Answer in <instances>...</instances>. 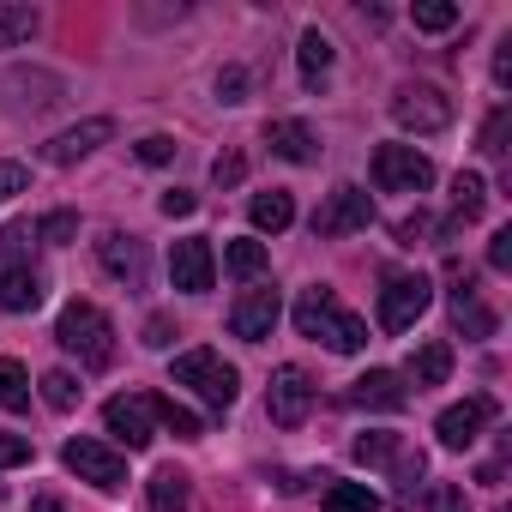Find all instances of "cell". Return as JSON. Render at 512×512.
<instances>
[{"label":"cell","instance_id":"d6a6232c","mask_svg":"<svg viewBox=\"0 0 512 512\" xmlns=\"http://www.w3.org/2000/svg\"><path fill=\"white\" fill-rule=\"evenodd\" d=\"M410 19H416V31H452L458 25V7H446V0H416Z\"/></svg>","mask_w":512,"mask_h":512},{"label":"cell","instance_id":"4fadbf2b","mask_svg":"<svg viewBox=\"0 0 512 512\" xmlns=\"http://www.w3.org/2000/svg\"><path fill=\"white\" fill-rule=\"evenodd\" d=\"M488 422H494V398H464V404L440 410L434 434H440V446H446V452H464V446H476V440H482V428H488Z\"/></svg>","mask_w":512,"mask_h":512},{"label":"cell","instance_id":"9a60e30c","mask_svg":"<svg viewBox=\"0 0 512 512\" xmlns=\"http://www.w3.org/2000/svg\"><path fill=\"white\" fill-rule=\"evenodd\" d=\"M446 278H452V326H458L464 338H476V344H482V338H494V314L482 308V296H476V278H470L458 260L446 266Z\"/></svg>","mask_w":512,"mask_h":512},{"label":"cell","instance_id":"8992f818","mask_svg":"<svg viewBox=\"0 0 512 512\" xmlns=\"http://www.w3.org/2000/svg\"><path fill=\"white\" fill-rule=\"evenodd\" d=\"M392 121H398L404 133H440V127H452V97H446L440 85H398Z\"/></svg>","mask_w":512,"mask_h":512},{"label":"cell","instance_id":"6da1fadb","mask_svg":"<svg viewBox=\"0 0 512 512\" xmlns=\"http://www.w3.org/2000/svg\"><path fill=\"white\" fill-rule=\"evenodd\" d=\"M296 332L314 338V344H326V350H338V356H356V350L368 344V320L350 314V308H338V296L320 290V284L302 290V302H296Z\"/></svg>","mask_w":512,"mask_h":512},{"label":"cell","instance_id":"277c9868","mask_svg":"<svg viewBox=\"0 0 512 512\" xmlns=\"http://www.w3.org/2000/svg\"><path fill=\"white\" fill-rule=\"evenodd\" d=\"M61 464H67L79 482H91L97 494H121V488H127V458H121L109 440L79 434V440H67V446H61Z\"/></svg>","mask_w":512,"mask_h":512},{"label":"cell","instance_id":"52a82bcc","mask_svg":"<svg viewBox=\"0 0 512 512\" xmlns=\"http://www.w3.org/2000/svg\"><path fill=\"white\" fill-rule=\"evenodd\" d=\"M374 187L380 193H422V187H434V163L416 145H380L374 151Z\"/></svg>","mask_w":512,"mask_h":512},{"label":"cell","instance_id":"836d02e7","mask_svg":"<svg viewBox=\"0 0 512 512\" xmlns=\"http://www.w3.org/2000/svg\"><path fill=\"white\" fill-rule=\"evenodd\" d=\"M73 235H79V217H73V211H49V217L37 223V241H49V247H67Z\"/></svg>","mask_w":512,"mask_h":512},{"label":"cell","instance_id":"f35d334b","mask_svg":"<svg viewBox=\"0 0 512 512\" xmlns=\"http://www.w3.org/2000/svg\"><path fill=\"white\" fill-rule=\"evenodd\" d=\"M31 464V440L25 434H0V470H19Z\"/></svg>","mask_w":512,"mask_h":512},{"label":"cell","instance_id":"e0dca14e","mask_svg":"<svg viewBox=\"0 0 512 512\" xmlns=\"http://www.w3.org/2000/svg\"><path fill=\"white\" fill-rule=\"evenodd\" d=\"M97 260H103V272H109V278H121L127 290H139V284H145V241H139V235L109 229V235L97 241Z\"/></svg>","mask_w":512,"mask_h":512},{"label":"cell","instance_id":"8d00e7d4","mask_svg":"<svg viewBox=\"0 0 512 512\" xmlns=\"http://www.w3.org/2000/svg\"><path fill=\"white\" fill-rule=\"evenodd\" d=\"M428 512H470V500H464L458 482H434L428 488Z\"/></svg>","mask_w":512,"mask_h":512},{"label":"cell","instance_id":"7a4b0ae2","mask_svg":"<svg viewBox=\"0 0 512 512\" xmlns=\"http://www.w3.org/2000/svg\"><path fill=\"white\" fill-rule=\"evenodd\" d=\"M55 344L79 356V368H109L115 362V326L97 302H67L55 320Z\"/></svg>","mask_w":512,"mask_h":512},{"label":"cell","instance_id":"b9f144b4","mask_svg":"<svg viewBox=\"0 0 512 512\" xmlns=\"http://www.w3.org/2000/svg\"><path fill=\"white\" fill-rule=\"evenodd\" d=\"M157 205H163V217H193V205H199V199H193L187 187H169V193H163Z\"/></svg>","mask_w":512,"mask_h":512},{"label":"cell","instance_id":"44dd1931","mask_svg":"<svg viewBox=\"0 0 512 512\" xmlns=\"http://www.w3.org/2000/svg\"><path fill=\"white\" fill-rule=\"evenodd\" d=\"M187 500H193V476L175 470V464H163V470L145 482V506H151V512H187Z\"/></svg>","mask_w":512,"mask_h":512},{"label":"cell","instance_id":"d4e9b609","mask_svg":"<svg viewBox=\"0 0 512 512\" xmlns=\"http://www.w3.org/2000/svg\"><path fill=\"white\" fill-rule=\"evenodd\" d=\"M37 7H25V0H0V49H19L37 37Z\"/></svg>","mask_w":512,"mask_h":512},{"label":"cell","instance_id":"7c38bea8","mask_svg":"<svg viewBox=\"0 0 512 512\" xmlns=\"http://www.w3.org/2000/svg\"><path fill=\"white\" fill-rule=\"evenodd\" d=\"M169 278H175V290H187V296H205V290L217 284V260H211V241H205V235H187V241L169 247Z\"/></svg>","mask_w":512,"mask_h":512},{"label":"cell","instance_id":"1f68e13d","mask_svg":"<svg viewBox=\"0 0 512 512\" xmlns=\"http://www.w3.org/2000/svg\"><path fill=\"white\" fill-rule=\"evenodd\" d=\"M37 386H43V404H49V410H73V404H79V392H85V386H79V380H73L67 368H55V374H43Z\"/></svg>","mask_w":512,"mask_h":512},{"label":"cell","instance_id":"ac0fdd59","mask_svg":"<svg viewBox=\"0 0 512 512\" xmlns=\"http://www.w3.org/2000/svg\"><path fill=\"white\" fill-rule=\"evenodd\" d=\"M350 404H356V410H404V404H410V386H404V374H392V368H368V374L350 386Z\"/></svg>","mask_w":512,"mask_h":512},{"label":"cell","instance_id":"5b68a950","mask_svg":"<svg viewBox=\"0 0 512 512\" xmlns=\"http://www.w3.org/2000/svg\"><path fill=\"white\" fill-rule=\"evenodd\" d=\"M434 302V284L422 272H392L380 290V332H410Z\"/></svg>","mask_w":512,"mask_h":512},{"label":"cell","instance_id":"60d3db41","mask_svg":"<svg viewBox=\"0 0 512 512\" xmlns=\"http://www.w3.org/2000/svg\"><path fill=\"white\" fill-rule=\"evenodd\" d=\"M488 266H494V272H512V229H494V241H488Z\"/></svg>","mask_w":512,"mask_h":512},{"label":"cell","instance_id":"ba28073f","mask_svg":"<svg viewBox=\"0 0 512 512\" xmlns=\"http://www.w3.org/2000/svg\"><path fill=\"white\" fill-rule=\"evenodd\" d=\"M356 464H368V470H392L404 488H416V476H422V452L404 440V434H356Z\"/></svg>","mask_w":512,"mask_h":512},{"label":"cell","instance_id":"5bb4252c","mask_svg":"<svg viewBox=\"0 0 512 512\" xmlns=\"http://www.w3.org/2000/svg\"><path fill=\"white\" fill-rule=\"evenodd\" d=\"M278 314H284L278 290H247V296L229 308V332H235L241 344H266V338H272V326H278Z\"/></svg>","mask_w":512,"mask_h":512},{"label":"cell","instance_id":"d6986e66","mask_svg":"<svg viewBox=\"0 0 512 512\" xmlns=\"http://www.w3.org/2000/svg\"><path fill=\"white\" fill-rule=\"evenodd\" d=\"M31 308H43L37 266H0V314H31Z\"/></svg>","mask_w":512,"mask_h":512},{"label":"cell","instance_id":"d590c367","mask_svg":"<svg viewBox=\"0 0 512 512\" xmlns=\"http://www.w3.org/2000/svg\"><path fill=\"white\" fill-rule=\"evenodd\" d=\"M25 187H31V169H25V163H13V157H0V205L19 199Z\"/></svg>","mask_w":512,"mask_h":512},{"label":"cell","instance_id":"e575fe53","mask_svg":"<svg viewBox=\"0 0 512 512\" xmlns=\"http://www.w3.org/2000/svg\"><path fill=\"white\" fill-rule=\"evenodd\" d=\"M506 127H512V109H494V115L482 121V145H476V151H488V157H506Z\"/></svg>","mask_w":512,"mask_h":512},{"label":"cell","instance_id":"7402d4cb","mask_svg":"<svg viewBox=\"0 0 512 512\" xmlns=\"http://www.w3.org/2000/svg\"><path fill=\"white\" fill-rule=\"evenodd\" d=\"M488 211V181L482 175H458L452 181V217H446V235H458L464 223H476Z\"/></svg>","mask_w":512,"mask_h":512},{"label":"cell","instance_id":"bcb514c9","mask_svg":"<svg viewBox=\"0 0 512 512\" xmlns=\"http://www.w3.org/2000/svg\"><path fill=\"white\" fill-rule=\"evenodd\" d=\"M422 229H428V217L416 211V217H404V223H398V241H404V247H416V235H422Z\"/></svg>","mask_w":512,"mask_h":512},{"label":"cell","instance_id":"9c48e42d","mask_svg":"<svg viewBox=\"0 0 512 512\" xmlns=\"http://www.w3.org/2000/svg\"><path fill=\"white\" fill-rule=\"evenodd\" d=\"M374 223V199L362 193V187H332L326 193V205L314 211V235H356V229H368Z\"/></svg>","mask_w":512,"mask_h":512},{"label":"cell","instance_id":"83f0119b","mask_svg":"<svg viewBox=\"0 0 512 512\" xmlns=\"http://www.w3.org/2000/svg\"><path fill=\"white\" fill-rule=\"evenodd\" d=\"M223 266H229V278L253 284V278L266 272V241H229L223 247Z\"/></svg>","mask_w":512,"mask_h":512},{"label":"cell","instance_id":"603a6c76","mask_svg":"<svg viewBox=\"0 0 512 512\" xmlns=\"http://www.w3.org/2000/svg\"><path fill=\"white\" fill-rule=\"evenodd\" d=\"M446 374H452V344H440V338L416 344V356H410V386L428 392V386H446Z\"/></svg>","mask_w":512,"mask_h":512},{"label":"cell","instance_id":"f6af8a7d","mask_svg":"<svg viewBox=\"0 0 512 512\" xmlns=\"http://www.w3.org/2000/svg\"><path fill=\"white\" fill-rule=\"evenodd\" d=\"M494 85H500V91L512 85V37H506V43H500V55H494Z\"/></svg>","mask_w":512,"mask_h":512},{"label":"cell","instance_id":"3957f363","mask_svg":"<svg viewBox=\"0 0 512 512\" xmlns=\"http://www.w3.org/2000/svg\"><path fill=\"white\" fill-rule=\"evenodd\" d=\"M175 386H193L211 410H229L241 398V374L217 356V350H181L175 356Z\"/></svg>","mask_w":512,"mask_h":512},{"label":"cell","instance_id":"30bf717a","mask_svg":"<svg viewBox=\"0 0 512 512\" xmlns=\"http://www.w3.org/2000/svg\"><path fill=\"white\" fill-rule=\"evenodd\" d=\"M266 410H272V422L278 428H302L308 422V410H314V380H308V368H278L272 374V392H266Z\"/></svg>","mask_w":512,"mask_h":512},{"label":"cell","instance_id":"8fae6325","mask_svg":"<svg viewBox=\"0 0 512 512\" xmlns=\"http://www.w3.org/2000/svg\"><path fill=\"white\" fill-rule=\"evenodd\" d=\"M103 428L127 446V452H145L157 440V416H151V398L133 392V398H109L103 404Z\"/></svg>","mask_w":512,"mask_h":512},{"label":"cell","instance_id":"f1b7e54d","mask_svg":"<svg viewBox=\"0 0 512 512\" xmlns=\"http://www.w3.org/2000/svg\"><path fill=\"white\" fill-rule=\"evenodd\" d=\"M326 512H380V494L368 482H332L326 488Z\"/></svg>","mask_w":512,"mask_h":512},{"label":"cell","instance_id":"7dc6e473","mask_svg":"<svg viewBox=\"0 0 512 512\" xmlns=\"http://www.w3.org/2000/svg\"><path fill=\"white\" fill-rule=\"evenodd\" d=\"M31 512H67V506H61V500H55V494H43V500H37V506H31Z\"/></svg>","mask_w":512,"mask_h":512},{"label":"cell","instance_id":"484cf974","mask_svg":"<svg viewBox=\"0 0 512 512\" xmlns=\"http://www.w3.org/2000/svg\"><path fill=\"white\" fill-rule=\"evenodd\" d=\"M145 398H151V416H157L175 440H199V434H205V422H199L187 404H175V398H163V392H145Z\"/></svg>","mask_w":512,"mask_h":512},{"label":"cell","instance_id":"ffe728a7","mask_svg":"<svg viewBox=\"0 0 512 512\" xmlns=\"http://www.w3.org/2000/svg\"><path fill=\"white\" fill-rule=\"evenodd\" d=\"M266 145H272L284 163H314V157H320V139H314L308 121H272V127H266Z\"/></svg>","mask_w":512,"mask_h":512},{"label":"cell","instance_id":"2e32d148","mask_svg":"<svg viewBox=\"0 0 512 512\" xmlns=\"http://www.w3.org/2000/svg\"><path fill=\"white\" fill-rule=\"evenodd\" d=\"M115 139V121H103V115H91V121H79V127H67V133H55L49 145H43V157L55 163V169H67V163H79V157H91L97 145H109Z\"/></svg>","mask_w":512,"mask_h":512},{"label":"cell","instance_id":"ab89813d","mask_svg":"<svg viewBox=\"0 0 512 512\" xmlns=\"http://www.w3.org/2000/svg\"><path fill=\"white\" fill-rule=\"evenodd\" d=\"M175 157V139L169 133H145L139 139V163H169Z\"/></svg>","mask_w":512,"mask_h":512},{"label":"cell","instance_id":"cb8c5ba5","mask_svg":"<svg viewBox=\"0 0 512 512\" xmlns=\"http://www.w3.org/2000/svg\"><path fill=\"white\" fill-rule=\"evenodd\" d=\"M247 217H253V229H266V235H278V229H290V223H296V199H290L284 187H272V193H253Z\"/></svg>","mask_w":512,"mask_h":512},{"label":"cell","instance_id":"4316f807","mask_svg":"<svg viewBox=\"0 0 512 512\" xmlns=\"http://www.w3.org/2000/svg\"><path fill=\"white\" fill-rule=\"evenodd\" d=\"M332 55H338V49H332V37H326V31H302L296 61H302V79H308V85H320V79L332 73Z\"/></svg>","mask_w":512,"mask_h":512},{"label":"cell","instance_id":"74e56055","mask_svg":"<svg viewBox=\"0 0 512 512\" xmlns=\"http://www.w3.org/2000/svg\"><path fill=\"white\" fill-rule=\"evenodd\" d=\"M241 175H247V157H241V151H223V157L211 163V181H217V187H235Z\"/></svg>","mask_w":512,"mask_h":512},{"label":"cell","instance_id":"4dcf8cb0","mask_svg":"<svg viewBox=\"0 0 512 512\" xmlns=\"http://www.w3.org/2000/svg\"><path fill=\"white\" fill-rule=\"evenodd\" d=\"M31 247H37V229L31 223H7V229H0V266H31Z\"/></svg>","mask_w":512,"mask_h":512},{"label":"cell","instance_id":"c3c4849f","mask_svg":"<svg viewBox=\"0 0 512 512\" xmlns=\"http://www.w3.org/2000/svg\"><path fill=\"white\" fill-rule=\"evenodd\" d=\"M0 500H7V488H0Z\"/></svg>","mask_w":512,"mask_h":512},{"label":"cell","instance_id":"f546056e","mask_svg":"<svg viewBox=\"0 0 512 512\" xmlns=\"http://www.w3.org/2000/svg\"><path fill=\"white\" fill-rule=\"evenodd\" d=\"M25 404H31V374L0 356V410H25Z\"/></svg>","mask_w":512,"mask_h":512},{"label":"cell","instance_id":"ee69618b","mask_svg":"<svg viewBox=\"0 0 512 512\" xmlns=\"http://www.w3.org/2000/svg\"><path fill=\"white\" fill-rule=\"evenodd\" d=\"M145 344H151V350H169V344H175V326H169L163 314H151V320H145Z\"/></svg>","mask_w":512,"mask_h":512},{"label":"cell","instance_id":"7bdbcfd3","mask_svg":"<svg viewBox=\"0 0 512 512\" xmlns=\"http://www.w3.org/2000/svg\"><path fill=\"white\" fill-rule=\"evenodd\" d=\"M217 97H223V103H241V97H247V73H241V67H229V73L217 79Z\"/></svg>","mask_w":512,"mask_h":512}]
</instances>
